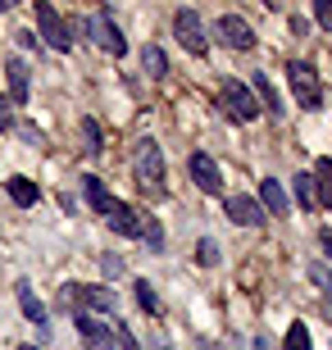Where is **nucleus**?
<instances>
[{"instance_id": "9d476101", "label": "nucleus", "mask_w": 332, "mask_h": 350, "mask_svg": "<svg viewBox=\"0 0 332 350\" xmlns=\"http://www.w3.org/2000/svg\"><path fill=\"white\" fill-rule=\"evenodd\" d=\"M77 337H82L87 350H114V332L101 319H91V314H77Z\"/></svg>"}, {"instance_id": "4468645a", "label": "nucleus", "mask_w": 332, "mask_h": 350, "mask_svg": "<svg viewBox=\"0 0 332 350\" xmlns=\"http://www.w3.org/2000/svg\"><path fill=\"white\" fill-rule=\"evenodd\" d=\"M105 223H110V232H118V237H141V223H146V214L118 200V209H114Z\"/></svg>"}, {"instance_id": "c85d7f7f", "label": "nucleus", "mask_w": 332, "mask_h": 350, "mask_svg": "<svg viewBox=\"0 0 332 350\" xmlns=\"http://www.w3.org/2000/svg\"><path fill=\"white\" fill-rule=\"evenodd\" d=\"M101 269H105V278H118V273H123V260H118V255H101Z\"/></svg>"}, {"instance_id": "f3484780", "label": "nucleus", "mask_w": 332, "mask_h": 350, "mask_svg": "<svg viewBox=\"0 0 332 350\" xmlns=\"http://www.w3.org/2000/svg\"><path fill=\"white\" fill-rule=\"evenodd\" d=\"M309 178H314V196H319V205L332 209V159L323 155L319 164H314V173H309Z\"/></svg>"}, {"instance_id": "7ed1b4c3", "label": "nucleus", "mask_w": 332, "mask_h": 350, "mask_svg": "<svg viewBox=\"0 0 332 350\" xmlns=\"http://www.w3.org/2000/svg\"><path fill=\"white\" fill-rule=\"evenodd\" d=\"M223 105H228V114L237 118V123H255V118H259V100H255V91L246 87V82H237V78L223 82Z\"/></svg>"}, {"instance_id": "412c9836", "label": "nucleus", "mask_w": 332, "mask_h": 350, "mask_svg": "<svg viewBox=\"0 0 332 350\" xmlns=\"http://www.w3.org/2000/svg\"><path fill=\"white\" fill-rule=\"evenodd\" d=\"M141 64H146L151 78H164V73H168V55L159 51V46H141Z\"/></svg>"}, {"instance_id": "6ab92c4d", "label": "nucleus", "mask_w": 332, "mask_h": 350, "mask_svg": "<svg viewBox=\"0 0 332 350\" xmlns=\"http://www.w3.org/2000/svg\"><path fill=\"white\" fill-rule=\"evenodd\" d=\"M5 191H10L14 205H23V209H32L41 200V191H37V182H32V178H10V187H5Z\"/></svg>"}, {"instance_id": "c9c22d12", "label": "nucleus", "mask_w": 332, "mask_h": 350, "mask_svg": "<svg viewBox=\"0 0 332 350\" xmlns=\"http://www.w3.org/2000/svg\"><path fill=\"white\" fill-rule=\"evenodd\" d=\"M159 350H173V346H159Z\"/></svg>"}, {"instance_id": "f704fd0d", "label": "nucleus", "mask_w": 332, "mask_h": 350, "mask_svg": "<svg viewBox=\"0 0 332 350\" xmlns=\"http://www.w3.org/2000/svg\"><path fill=\"white\" fill-rule=\"evenodd\" d=\"M18 350H37V346H18Z\"/></svg>"}, {"instance_id": "aec40b11", "label": "nucleus", "mask_w": 332, "mask_h": 350, "mask_svg": "<svg viewBox=\"0 0 332 350\" xmlns=\"http://www.w3.org/2000/svg\"><path fill=\"white\" fill-rule=\"evenodd\" d=\"M292 196H296V205L305 209V214L319 205V196H314V178H309V173H296V178H292Z\"/></svg>"}, {"instance_id": "9b49d317", "label": "nucleus", "mask_w": 332, "mask_h": 350, "mask_svg": "<svg viewBox=\"0 0 332 350\" xmlns=\"http://www.w3.org/2000/svg\"><path fill=\"white\" fill-rule=\"evenodd\" d=\"M259 209H264L268 219H287L292 200H287V191H282L278 178H264V182H259Z\"/></svg>"}, {"instance_id": "c756f323", "label": "nucleus", "mask_w": 332, "mask_h": 350, "mask_svg": "<svg viewBox=\"0 0 332 350\" xmlns=\"http://www.w3.org/2000/svg\"><path fill=\"white\" fill-rule=\"evenodd\" d=\"M114 350H137V337H132L128 327H118V332H114Z\"/></svg>"}, {"instance_id": "f257e3e1", "label": "nucleus", "mask_w": 332, "mask_h": 350, "mask_svg": "<svg viewBox=\"0 0 332 350\" xmlns=\"http://www.w3.org/2000/svg\"><path fill=\"white\" fill-rule=\"evenodd\" d=\"M132 173H137L141 191H164V155H159V146H155V142H141L137 146Z\"/></svg>"}, {"instance_id": "473e14b6", "label": "nucleus", "mask_w": 332, "mask_h": 350, "mask_svg": "<svg viewBox=\"0 0 332 350\" xmlns=\"http://www.w3.org/2000/svg\"><path fill=\"white\" fill-rule=\"evenodd\" d=\"M319 246H323V250H328V255H332V232H328V228H323V232H319Z\"/></svg>"}, {"instance_id": "393cba45", "label": "nucleus", "mask_w": 332, "mask_h": 350, "mask_svg": "<svg viewBox=\"0 0 332 350\" xmlns=\"http://www.w3.org/2000/svg\"><path fill=\"white\" fill-rule=\"evenodd\" d=\"M196 260H201L205 269H214V264H218V241H214V237H201V246H196Z\"/></svg>"}, {"instance_id": "a211bd4d", "label": "nucleus", "mask_w": 332, "mask_h": 350, "mask_svg": "<svg viewBox=\"0 0 332 350\" xmlns=\"http://www.w3.org/2000/svg\"><path fill=\"white\" fill-rule=\"evenodd\" d=\"M77 296H82V305H91V310H101V314H114L118 310V300L110 286H77Z\"/></svg>"}, {"instance_id": "7c9ffc66", "label": "nucleus", "mask_w": 332, "mask_h": 350, "mask_svg": "<svg viewBox=\"0 0 332 350\" xmlns=\"http://www.w3.org/2000/svg\"><path fill=\"white\" fill-rule=\"evenodd\" d=\"M10 123H14V100H10V96H0V132L10 128Z\"/></svg>"}, {"instance_id": "5701e85b", "label": "nucleus", "mask_w": 332, "mask_h": 350, "mask_svg": "<svg viewBox=\"0 0 332 350\" xmlns=\"http://www.w3.org/2000/svg\"><path fill=\"white\" fill-rule=\"evenodd\" d=\"M141 241H146L155 255L164 250V228H159V219H151V214H146V223H141Z\"/></svg>"}, {"instance_id": "2f4dec72", "label": "nucleus", "mask_w": 332, "mask_h": 350, "mask_svg": "<svg viewBox=\"0 0 332 350\" xmlns=\"http://www.w3.org/2000/svg\"><path fill=\"white\" fill-rule=\"evenodd\" d=\"M18 46L23 51H37V32H18Z\"/></svg>"}, {"instance_id": "6e6552de", "label": "nucleus", "mask_w": 332, "mask_h": 350, "mask_svg": "<svg viewBox=\"0 0 332 350\" xmlns=\"http://www.w3.org/2000/svg\"><path fill=\"white\" fill-rule=\"evenodd\" d=\"M214 32L223 37V46H232V51H255V32H251V23H246L242 14H223L214 23Z\"/></svg>"}, {"instance_id": "a878e982", "label": "nucleus", "mask_w": 332, "mask_h": 350, "mask_svg": "<svg viewBox=\"0 0 332 350\" xmlns=\"http://www.w3.org/2000/svg\"><path fill=\"white\" fill-rule=\"evenodd\" d=\"M305 278L323 291H332V269H323V264H305Z\"/></svg>"}, {"instance_id": "dca6fc26", "label": "nucleus", "mask_w": 332, "mask_h": 350, "mask_svg": "<svg viewBox=\"0 0 332 350\" xmlns=\"http://www.w3.org/2000/svg\"><path fill=\"white\" fill-rule=\"evenodd\" d=\"M255 100H259V109H268L273 118H282L287 109H282V96H278V87L268 82V73H255Z\"/></svg>"}, {"instance_id": "ddd939ff", "label": "nucleus", "mask_w": 332, "mask_h": 350, "mask_svg": "<svg viewBox=\"0 0 332 350\" xmlns=\"http://www.w3.org/2000/svg\"><path fill=\"white\" fill-rule=\"evenodd\" d=\"M14 291H18V310H23V319H27V323H37V327H46V323H51V310L41 305V296L32 291V282H18Z\"/></svg>"}, {"instance_id": "423d86ee", "label": "nucleus", "mask_w": 332, "mask_h": 350, "mask_svg": "<svg viewBox=\"0 0 332 350\" xmlns=\"http://www.w3.org/2000/svg\"><path fill=\"white\" fill-rule=\"evenodd\" d=\"M37 27H41V37L51 41L55 51H68V46H73V32H68V23L60 18V10H55V5H46V0L37 5Z\"/></svg>"}, {"instance_id": "f03ea898", "label": "nucleus", "mask_w": 332, "mask_h": 350, "mask_svg": "<svg viewBox=\"0 0 332 350\" xmlns=\"http://www.w3.org/2000/svg\"><path fill=\"white\" fill-rule=\"evenodd\" d=\"M87 37L96 41L101 51H110V55H123V51H128V37L118 32V23H114V14H110V10H96L87 18Z\"/></svg>"}, {"instance_id": "b1692460", "label": "nucleus", "mask_w": 332, "mask_h": 350, "mask_svg": "<svg viewBox=\"0 0 332 350\" xmlns=\"http://www.w3.org/2000/svg\"><path fill=\"white\" fill-rule=\"evenodd\" d=\"M282 350H314V341H309V327L305 323H292L287 327V346Z\"/></svg>"}, {"instance_id": "bb28decb", "label": "nucleus", "mask_w": 332, "mask_h": 350, "mask_svg": "<svg viewBox=\"0 0 332 350\" xmlns=\"http://www.w3.org/2000/svg\"><path fill=\"white\" fill-rule=\"evenodd\" d=\"M82 137H87V150L96 155V150H105L101 146V128H96V118H82Z\"/></svg>"}, {"instance_id": "cd10ccee", "label": "nucleus", "mask_w": 332, "mask_h": 350, "mask_svg": "<svg viewBox=\"0 0 332 350\" xmlns=\"http://www.w3.org/2000/svg\"><path fill=\"white\" fill-rule=\"evenodd\" d=\"M314 18L323 32H332V0H314Z\"/></svg>"}, {"instance_id": "4be33fe9", "label": "nucleus", "mask_w": 332, "mask_h": 350, "mask_svg": "<svg viewBox=\"0 0 332 350\" xmlns=\"http://www.w3.org/2000/svg\"><path fill=\"white\" fill-rule=\"evenodd\" d=\"M132 291H137V305L146 314H151V319H159V296H155V286L146 282V278H137V282H132Z\"/></svg>"}, {"instance_id": "2eb2a0df", "label": "nucleus", "mask_w": 332, "mask_h": 350, "mask_svg": "<svg viewBox=\"0 0 332 350\" xmlns=\"http://www.w3.org/2000/svg\"><path fill=\"white\" fill-rule=\"evenodd\" d=\"M27 73H32V68L23 64V59H10V64H5V87H10V100L14 105H27Z\"/></svg>"}, {"instance_id": "f8f14e48", "label": "nucleus", "mask_w": 332, "mask_h": 350, "mask_svg": "<svg viewBox=\"0 0 332 350\" xmlns=\"http://www.w3.org/2000/svg\"><path fill=\"white\" fill-rule=\"evenodd\" d=\"M82 196H87L91 214H101V219H110V214L118 209V200H114L110 191H105V182L96 178V173H87V178H82Z\"/></svg>"}, {"instance_id": "1a4fd4ad", "label": "nucleus", "mask_w": 332, "mask_h": 350, "mask_svg": "<svg viewBox=\"0 0 332 350\" xmlns=\"http://www.w3.org/2000/svg\"><path fill=\"white\" fill-rule=\"evenodd\" d=\"M223 209H228V219H232V223H242V228H259V223L268 219L264 209H259L255 196H242V191H232L228 200H223Z\"/></svg>"}, {"instance_id": "72a5a7b5", "label": "nucleus", "mask_w": 332, "mask_h": 350, "mask_svg": "<svg viewBox=\"0 0 332 350\" xmlns=\"http://www.w3.org/2000/svg\"><path fill=\"white\" fill-rule=\"evenodd\" d=\"M196 350H223L218 341H196Z\"/></svg>"}, {"instance_id": "0eeeda50", "label": "nucleus", "mask_w": 332, "mask_h": 350, "mask_svg": "<svg viewBox=\"0 0 332 350\" xmlns=\"http://www.w3.org/2000/svg\"><path fill=\"white\" fill-rule=\"evenodd\" d=\"M187 173H192V182L201 187L205 196H218L223 191V173H218V164L205 150H192V159H187Z\"/></svg>"}, {"instance_id": "39448f33", "label": "nucleus", "mask_w": 332, "mask_h": 350, "mask_svg": "<svg viewBox=\"0 0 332 350\" xmlns=\"http://www.w3.org/2000/svg\"><path fill=\"white\" fill-rule=\"evenodd\" d=\"M173 37H178L192 55H205V46H209V41H205V23H201L196 10H178L173 14Z\"/></svg>"}, {"instance_id": "20e7f679", "label": "nucleus", "mask_w": 332, "mask_h": 350, "mask_svg": "<svg viewBox=\"0 0 332 350\" xmlns=\"http://www.w3.org/2000/svg\"><path fill=\"white\" fill-rule=\"evenodd\" d=\"M287 78H292V91H296V100L305 105V109H319V105H323L319 78H314V68H309L305 59H292V64H287Z\"/></svg>"}]
</instances>
